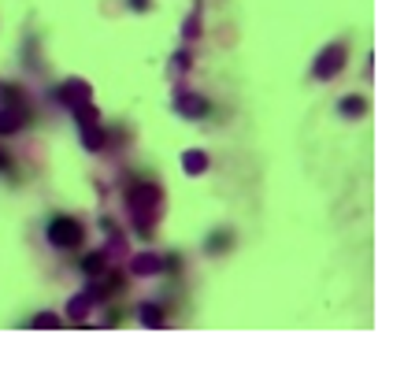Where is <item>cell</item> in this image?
Returning <instances> with one entry per match:
<instances>
[{
    "instance_id": "7402d4cb",
    "label": "cell",
    "mask_w": 419,
    "mask_h": 371,
    "mask_svg": "<svg viewBox=\"0 0 419 371\" xmlns=\"http://www.w3.org/2000/svg\"><path fill=\"white\" fill-rule=\"evenodd\" d=\"M0 171H8V156L4 153H0Z\"/></svg>"
},
{
    "instance_id": "277c9868",
    "label": "cell",
    "mask_w": 419,
    "mask_h": 371,
    "mask_svg": "<svg viewBox=\"0 0 419 371\" xmlns=\"http://www.w3.org/2000/svg\"><path fill=\"white\" fill-rule=\"evenodd\" d=\"M52 96H56V104H63V108H78V104H86L93 96V89H89V82H82V78H67V82H60L52 89Z\"/></svg>"
},
{
    "instance_id": "52a82bcc",
    "label": "cell",
    "mask_w": 419,
    "mask_h": 371,
    "mask_svg": "<svg viewBox=\"0 0 419 371\" xmlns=\"http://www.w3.org/2000/svg\"><path fill=\"white\" fill-rule=\"evenodd\" d=\"M26 123V108H0V138L19 134Z\"/></svg>"
},
{
    "instance_id": "e0dca14e",
    "label": "cell",
    "mask_w": 419,
    "mask_h": 371,
    "mask_svg": "<svg viewBox=\"0 0 419 371\" xmlns=\"http://www.w3.org/2000/svg\"><path fill=\"white\" fill-rule=\"evenodd\" d=\"M71 111H74V119H78V123H96V119H101V111H96L89 101H86V104H78V108H71Z\"/></svg>"
},
{
    "instance_id": "30bf717a",
    "label": "cell",
    "mask_w": 419,
    "mask_h": 371,
    "mask_svg": "<svg viewBox=\"0 0 419 371\" xmlns=\"http://www.w3.org/2000/svg\"><path fill=\"white\" fill-rule=\"evenodd\" d=\"M182 171L186 175H204L208 171V156L201 149H186L182 153Z\"/></svg>"
},
{
    "instance_id": "2e32d148",
    "label": "cell",
    "mask_w": 419,
    "mask_h": 371,
    "mask_svg": "<svg viewBox=\"0 0 419 371\" xmlns=\"http://www.w3.org/2000/svg\"><path fill=\"white\" fill-rule=\"evenodd\" d=\"M197 34H201V4L193 8V15H189V19H186V26H182V38H186V41H193Z\"/></svg>"
},
{
    "instance_id": "5bb4252c",
    "label": "cell",
    "mask_w": 419,
    "mask_h": 371,
    "mask_svg": "<svg viewBox=\"0 0 419 371\" xmlns=\"http://www.w3.org/2000/svg\"><path fill=\"white\" fill-rule=\"evenodd\" d=\"M23 104H26L23 89H15V86H0V108H23Z\"/></svg>"
},
{
    "instance_id": "44dd1931",
    "label": "cell",
    "mask_w": 419,
    "mask_h": 371,
    "mask_svg": "<svg viewBox=\"0 0 419 371\" xmlns=\"http://www.w3.org/2000/svg\"><path fill=\"white\" fill-rule=\"evenodd\" d=\"M130 8H138V11H145V8H149V0H130Z\"/></svg>"
},
{
    "instance_id": "9a60e30c",
    "label": "cell",
    "mask_w": 419,
    "mask_h": 371,
    "mask_svg": "<svg viewBox=\"0 0 419 371\" xmlns=\"http://www.w3.org/2000/svg\"><path fill=\"white\" fill-rule=\"evenodd\" d=\"M104 267H108V256H104V249H101V253H93V256H86V260H82V271H86L89 279H93V275H101Z\"/></svg>"
},
{
    "instance_id": "d6986e66",
    "label": "cell",
    "mask_w": 419,
    "mask_h": 371,
    "mask_svg": "<svg viewBox=\"0 0 419 371\" xmlns=\"http://www.w3.org/2000/svg\"><path fill=\"white\" fill-rule=\"evenodd\" d=\"M230 241H234V238H230L227 231H219V234H212V241H208V253H219V249H227Z\"/></svg>"
},
{
    "instance_id": "ac0fdd59",
    "label": "cell",
    "mask_w": 419,
    "mask_h": 371,
    "mask_svg": "<svg viewBox=\"0 0 419 371\" xmlns=\"http://www.w3.org/2000/svg\"><path fill=\"white\" fill-rule=\"evenodd\" d=\"M30 327H34V331H48V327H52V331H56V327H60V319L45 312V316H34V319H30Z\"/></svg>"
},
{
    "instance_id": "5b68a950",
    "label": "cell",
    "mask_w": 419,
    "mask_h": 371,
    "mask_svg": "<svg viewBox=\"0 0 419 371\" xmlns=\"http://www.w3.org/2000/svg\"><path fill=\"white\" fill-rule=\"evenodd\" d=\"M86 289L93 294V301H108L111 294H119V289H123V275H119V271H101V275H93V282Z\"/></svg>"
},
{
    "instance_id": "9c48e42d",
    "label": "cell",
    "mask_w": 419,
    "mask_h": 371,
    "mask_svg": "<svg viewBox=\"0 0 419 371\" xmlns=\"http://www.w3.org/2000/svg\"><path fill=\"white\" fill-rule=\"evenodd\" d=\"M78 126H82V145H86V149L101 153L104 149V126H101V119H96V123H78Z\"/></svg>"
},
{
    "instance_id": "ba28073f",
    "label": "cell",
    "mask_w": 419,
    "mask_h": 371,
    "mask_svg": "<svg viewBox=\"0 0 419 371\" xmlns=\"http://www.w3.org/2000/svg\"><path fill=\"white\" fill-rule=\"evenodd\" d=\"M130 271L149 279V275H160V271H164V260H160L156 253H138L134 260H130Z\"/></svg>"
},
{
    "instance_id": "6da1fadb",
    "label": "cell",
    "mask_w": 419,
    "mask_h": 371,
    "mask_svg": "<svg viewBox=\"0 0 419 371\" xmlns=\"http://www.w3.org/2000/svg\"><path fill=\"white\" fill-rule=\"evenodd\" d=\"M126 208H130V216L138 223V231L149 238L160 212H164V189H160L156 182H134L130 193H126Z\"/></svg>"
},
{
    "instance_id": "3957f363",
    "label": "cell",
    "mask_w": 419,
    "mask_h": 371,
    "mask_svg": "<svg viewBox=\"0 0 419 371\" xmlns=\"http://www.w3.org/2000/svg\"><path fill=\"white\" fill-rule=\"evenodd\" d=\"M82 238H86L82 223L71 219V216H60V219L48 223V241L60 245V249H78V245H82Z\"/></svg>"
},
{
    "instance_id": "4fadbf2b",
    "label": "cell",
    "mask_w": 419,
    "mask_h": 371,
    "mask_svg": "<svg viewBox=\"0 0 419 371\" xmlns=\"http://www.w3.org/2000/svg\"><path fill=\"white\" fill-rule=\"evenodd\" d=\"M364 111H367L364 96H342V116L345 119H357V116H364Z\"/></svg>"
},
{
    "instance_id": "7c38bea8",
    "label": "cell",
    "mask_w": 419,
    "mask_h": 371,
    "mask_svg": "<svg viewBox=\"0 0 419 371\" xmlns=\"http://www.w3.org/2000/svg\"><path fill=\"white\" fill-rule=\"evenodd\" d=\"M138 316H141L145 327H164V309H160V304H141Z\"/></svg>"
},
{
    "instance_id": "8992f818",
    "label": "cell",
    "mask_w": 419,
    "mask_h": 371,
    "mask_svg": "<svg viewBox=\"0 0 419 371\" xmlns=\"http://www.w3.org/2000/svg\"><path fill=\"white\" fill-rule=\"evenodd\" d=\"M174 111L186 116V119H201V116H208V101H204V96H197V93H179Z\"/></svg>"
},
{
    "instance_id": "7a4b0ae2",
    "label": "cell",
    "mask_w": 419,
    "mask_h": 371,
    "mask_svg": "<svg viewBox=\"0 0 419 371\" xmlns=\"http://www.w3.org/2000/svg\"><path fill=\"white\" fill-rule=\"evenodd\" d=\"M345 60H349L345 45H327L323 52L315 56V63H312V78H319V82H330V78H337V74H342Z\"/></svg>"
},
{
    "instance_id": "ffe728a7",
    "label": "cell",
    "mask_w": 419,
    "mask_h": 371,
    "mask_svg": "<svg viewBox=\"0 0 419 371\" xmlns=\"http://www.w3.org/2000/svg\"><path fill=\"white\" fill-rule=\"evenodd\" d=\"M174 67H189V52H179V56H174Z\"/></svg>"
},
{
    "instance_id": "8fae6325",
    "label": "cell",
    "mask_w": 419,
    "mask_h": 371,
    "mask_svg": "<svg viewBox=\"0 0 419 371\" xmlns=\"http://www.w3.org/2000/svg\"><path fill=\"white\" fill-rule=\"evenodd\" d=\"M93 294H89V289H86V294H78V297H71V304H67V312H71V319H74V323H82V319H86V312L93 309Z\"/></svg>"
}]
</instances>
